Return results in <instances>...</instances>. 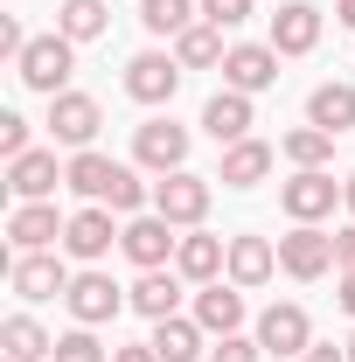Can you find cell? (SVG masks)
Segmentation results:
<instances>
[{
    "instance_id": "1",
    "label": "cell",
    "mask_w": 355,
    "mask_h": 362,
    "mask_svg": "<svg viewBox=\"0 0 355 362\" xmlns=\"http://www.w3.org/2000/svg\"><path fill=\"white\" fill-rule=\"evenodd\" d=\"M63 188H77L84 202H105V209H139V202H146V181H139L126 160L98 153V146L70 153V168H63Z\"/></svg>"
},
{
    "instance_id": "2",
    "label": "cell",
    "mask_w": 355,
    "mask_h": 362,
    "mask_svg": "<svg viewBox=\"0 0 355 362\" xmlns=\"http://www.w3.org/2000/svg\"><path fill=\"white\" fill-rule=\"evenodd\" d=\"M14 70H21L28 90L63 98V90H70V70H77V42H70V35H35V42L14 56Z\"/></svg>"
},
{
    "instance_id": "3",
    "label": "cell",
    "mask_w": 355,
    "mask_h": 362,
    "mask_svg": "<svg viewBox=\"0 0 355 362\" xmlns=\"http://www.w3.org/2000/svg\"><path fill=\"white\" fill-rule=\"evenodd\" d=\"M153 216H168L175 230H195L202 216H209V181L188 175V168L161 175V181H153Z\"/></svg>"
},
{
    "instance_id": "4",
    "label": "cell",
    "mask_w": 355,
    "mask_h": 362,
    "mask_svg": "<svg viewBox=\"0 0 355 362\" xmlns=\"http://www.w3.org/2000/svg\"><path fill=\"white\" fill-rule=\"evenodd\" d=\"M279 202H286V216H293V223H320V216H334L342 181L327 175V168H300V175L279 188Z\"/></svg>"
},
{
    "instance_id": "5",
    "label": "cell",
    "mask_w": 355,
    "mask_h": 362,
    "mask_svg": "<svg viewBox=\"0 0 355 362\" xmlns=\"http://www.w3.org/2000/svg\"><path fill=\"white\" fill-rule=\"evenodd\" d=\"M258 349L265 356H307L313 349V320H307V307H293V300H279V307H265L258 314Z\"/></svg>"
},
{
    "instance_id": "6",
    "label": "cell",
    "mask_w": 355,
    "mask_h": 362,
    "mask_svg": "<svg viewBox=\"0 0 355 362\" xmlns=\"http://www.w3.org/2000/svg\"><path fill=\"white\" fill-rule=\"evenodd\" d=\"M70 314H77V327H105V320H119V307H133V293H119L105 272H77L70 279Z\"/></svg>"
},
{
    "instance_id": "7",
    "label": "cell",
    "mask_w": 355,
    "mask_h": 362,
    "mask_svg": "<svg viewBox=\"0 0 355 362\" xmlns=\"http://www.w3.org/2000/svg\"><path fill=\"white\" fill-rule=\"evenodd\" d=\"M7 286L21 300H56V293H70V272H63L56 251H14L7 258Z\"/></svg>"
},
{
    "instance_id": "8",
    "label": "cell",
    "mask_w": 355,
    "mask_h": 362,
    "mask_svg": "<svg viewBox=\"0 0 355 362\" xmlns=\"http://www.w3.org/2000/svg\"><path fill=\"white\" fill-rule=\"evenodd\" d=\"M133 160H139V168H153V175L188 168V126H175V119H146V126L133 133Z\"/></svg>"
},
{
    "instance_id": "9",
    "label": "cell",
    "mask_w": 355,
    "mask_h": 362,
    "mask_svg": "<svg viewBox=\"0 0 355 362\" xmlns=\"http://www.w3.org/2000/svg\"><path fill=\"white\" fill-rule=\"evenodd\" d=\"M119 251H126L139 272H161V265H175L181 237H175V223H168V216H133V223H126V237H119Z\"/></svg>"
},
{
    "instance_id": "10",
    "label": "cell",
    "mask_w": 355,
    "mask_h": 362,
    "mask_svg": "<svg viewBox=\"0 0 355 362\" xmlns=\"http://www.w3.org/2000/svg\"><path fill=\"white\" fill-rule=\"evenodd\" d=\"M119 237H126V230H112V209H105V202H84V209L63 223V251H70V258H84V265H98Z\"/></svg>"
},
{
    "instance_id": "11",
    "label": "cell",
    "mask_w": 355,
    "mask_h": 362,
    "mask_svg": "<svg viewBox=\"0 0 355 362\" xmlns=\"http://www.w3.org/2000/svg\"><path fill=\"white\" fill-rule=\"evenodd\" d=\"M223 84L244 90V98L272 90V84H279V49H272V42H237L230 56H223Z\"/></svg>"
},
{
    "instance_id": "12",
    "label": "cell",
    "mask_w": 355,
    "mask_h": 362,
    "mask_svg": "<svg viewBox=\"0 0 355 362\" xmlns=\"http://www.w3.org/2000/svg\"><path fill=\"white\" fill-rule=\"evenodd\" d=\"M175 90H181V63H175V56L139 49L133 63H126V98H139V105H168Z\"/></svg>"
},
{
    "instance_id": "13",
    "label": "cell",
    "mask_w": 355,
    "mask_h": 362,
    "mask_svg": "<svg viewBox=\"0 0 355 362\" xmlns=\"http://www.w3.org/2000/svg\"><path fill=\"white\" fill-rule=\"evenodd\" d=\"M279 265L293 272V279H327L334 272V237L320 223H300L293 237H279Z\"/></svg>"
},
{
    "instance_id": "14",
    "label": "cell",
    "mask_w": 355,
    "mask_h": 362,
    "mask_svg": "<svg viewBox=\"0 0 355 362\" xmlns=\"http://www.w3.org/2000/svg\"><path fill=\"white\" fill-rule=\"evenodd\" d=\"M98 126H105L98 98H84V90H63V98H49V133L63 139V146H77V153H84L91 139H98Z\"/></svg>"
},
{
    "instance_id": "15",
    "label": "cell",
    "mask_w": 355,
    "mask_h": 362,
    "mask_svg": "<svg viewBox=\"0 0 355 362\" xmlns=\"http://www.w3.org/2000/svg\"><path fill=\"white\" fill-rule=\"evenodd\" d=\"M56 181H63V168H56L49 146H28L21 160H7V195H14V202H49Z\"/></svg>"
},
{
    "instance_id": "16",
    "label": "cell",
    "mask_w": 355,
    "mask_h": 362,
    "mask_svg": "<svg viewBox=\"0 0 355 362\" xmlns=\"http://www.w3.org/2000/svg\"><path fill=\"white\" fill-rule=\"evenodd\" d=\"M63 223L70 216H56V202H14L7 237H14V251H49V244H63Z\"/></svg>"
},
{
    "instance_id": "17",
    "label": "cell",
    "mask_w": 355,
    "mask_h": 362,
    "mask_svg": "<svg viewBox=\"0 0 355 362\" xmlns=\"http://www.w3.org/2000/svg\"><path fill=\"white\" fill-rule=\"evenodd\" d=\"M202 133L216 139V146H237V139H251V98L223 84L216 98L202 105Z\"/></svg>"
},
{
    "instance_id": "18",
    "label": "cell",
    "mask_w": 355,
    "mask_h": 362,
    "mask_svg": "<svg viewBox=\"0 0 355 362\" xmlns=\"http://www.w3.org/2000/svg\"><path fill=\"white\" fill-rule=\"evenodd\" d=\"M223 265H230V244H223V237H209V230H188V237H181V251H175V272H181V279L216 286Z\"/></svg>"
},
{
    "instance_id": "19",
    "label": "cell",
    "mask_w": 355,
    "mask_h": 362,
    "mask_svg": "<svg viewBox=\"0 0 355 362\" xmlns=\"http://www.w3.org/2000/svg\"><path fill=\"white\" fill-rule=\"evenodd\" d=\"M313 42H320V7L286 0V7L272 14V49H279V56H307Z\"/></svg>"
},
{
    "instance_id": "20",
    "label": "cell",
    "mask_w": 355,
    "mask_h": 362,
    "mask_svg": "<svg viewBox=\"0 0 355 362\" xmlns=\"http://www.w3.org/2000/svg\"><path fill=\"white\" fill-rule=\"evenodd\" d=\"M230 286H244V293H251V286H265L272 272H279V244H272V237H230Z\"/></svg>"
},
{
    "instance_id": "21",
    "label": "cell",
    "mask_w": 355,
    "mask_h": 362,
    "mask_svg": "<svg viewBox=\"0 0 355 362\" xmlns=\"http://www.w3.org/2000/svg\"><path fill=\"white\" fill-rule=\"evenodd\" d=\"M56 356V334H42V320L7 314L0 320V362H49Z\"/></svg>"
},
{
    "instance_id": "22",
    "label": "cell",
    "mask_w": 355,
    "mask_h": 362,
    "mask_svg": "<svg viewBox=\"0 0 355 362\" xmlns=\"http://www.w3.org/2000/svg\"><path fill=\"white\" fill-rule=\"evenodd\" d=\"M195 320H202V334H237L244 327V286H202L195 293Z\"/></svg>"
},
{
    "instance_id": "23",
    "label": "cell",
    "mask_w": 355,
    "mask_h": 362,
    "mask_svg": "<svg viewBox=\"0 0 355 362\" xmlns=\"http://www.w3.org/2000/svg\"><path fill=\"white\" fill-rule=\"evenodd\" d=\"M272 160H279V153H272L265 139H237V146H223V188H258V181L272 175Z\"/></svg>"
},
{
    "instance_id": "24",
    "label": "cell",
    "mask_w": 355,
    "mask_h": 362,
    "mask_svg": "<svg viewBox=\"0 0 355 362\" xmlns=\"http://www.w3.org/2000/svg\"><path fill=\"white\" fill-rule=\"evenodd\" d=\"M133 314H146V320H168V314H181V272H175V265L139 272V286H133Z\"/></svg>"
},
{
    "instance_id": "25",
    "label": "cell",
    "mask_w": 355,
    "mask_h": 362,
    "mask_svg": "<svg viewBox=\"0 0 355 362\" xmlns=\"http://www.w3.org/2000/svg\"><path fill=\"white\" fill-rule=\"evenodd\" d=\"M307 126H320V133L342 139V133L355 126V84H320V90L307 98Z\"/></svg>"
},
{
    "instance_id": "26",
    "label": "cell",
    "mask_w": 355,
    "mask_h": 362,
    "mask_svg": "<svg viewBox=\"0 0 355 362\" xmlns=\"http://www.w3.org/2000/svg\"><path fill=\"white\" fill-rule=\"evenodd\" d=\"M153 356H161V362H195V356H202V320H195V314H188V320H181V314L153 320Z\"/></svg>"
},
{
    "instance_id": "27",
    "label": "cell",
    "mask_w": 355,
    "mask_h": 362,
    "mask_svg": "<svg viewBox=\"0 0 355 362\" xmlns=\"http://www.w3.org/2000/svg\"><path fill=\"white\" fill-rule=\"evenodd\" d=\"M112 28V7L105 0H63L56 7V35H70V42H98Z\"/></svg>"
},
{
    "instance_id": "28",
    "label": "cell",
    "mask_w": 355,
    "mask_h": 362,
    "mask_svg": "<svg viewBox=\"0 0 355 362\" xmlns=\"http://www.w3.org/2000/svg\"><path fill=\"white\" fill-rule=\"evenodd\" d=\"M202 14V0H139V28L146 35H188Z\"/></svg>"
},
{
    "instance_id": "29",
    "label": "cell",
    "mask_w": 355,
    "mask_h": 362,
    "mask_svg": "<svg viewBox=\"0 0 355 362\" xmlns=\"http://www.w3.org/2000/svg\"><path fill=\"white\" fill-rule=\"evenodd\" d=\"M223 56H230V49H223V28H209V21H195L188 35H175V63L181 70H209Z\"/></svg>"
},
{
    "instance_id": "30",
    "label": "cell",
    "mask_w": 355,
    "mask_h": 362,
    "mask_svg": "<svg viewBox=\"0 0 355 362\" xmlns=\"http://www.w3.org/2000/svg\"><path fill=\"white\" fill-rule=\"evenodd\" d=\"M279 153H286L293 168H327V160H334V133H320V126H293V133L279 139Z\"/></svg>"
},
{
    "instance_id": "31",
    "label": "cell",
    "mask_w": 355,
    "mask_h": 362,
    "mask_svg": "<svg viewBox=\"0 0 355 362\" xmlns=\"http://www.w3.org/2000/svg\"><path fill=\"white\" fill-rule=\"evenodd\" d=\"M49 362H112V356L98 349L91 327H70V334H56V356H49Z\"/></svg>"
},
{
    "instance_id": "32",
    "label": "cell",
    "mask_w": 355,
    "mask_h": 362,
    "mask_svg": "<svg viewBox=\"0 0 355 362\" xmlns=\"http://www.w3.org/2000/svg\"><path fill=\"white\" fill-rule=\"evenodd\" d=\"M209 362H265V349H258L251 334H223L216 349H209Z\"/></svg>"
},
{
    "instance_id": "33",
    "label": "cell",
    "mask_w": 355,
    "mask_h": 362,
    "mask_svg": "<svg viewBox=\"0 0 355 362\" xmlns=\"http://www.w3.org/2000/svg\"><path fill=\"white\" fill-rule=\"evenodd\" d=\"M0 153H7V160L28 153V119H21V112H0Z\"/></svg>"
},
{
    "instance_id": "34",
    "label": "cell",
    "mask_w": 355,
    "mask_h": 362,
    "mask_svg": "<svg viewBox=\"0 0 355 362\" xmlns=\"http://www.w3.org/2000/svg\"><path fill=\"white\" fill-rule=\"evenodd\" d=\"M202 21L209 28H237V21H251V0H202Z\"/></svg>"
},
{
    "instance_id": "35",
    "label": "cell",
    "mask_w": 355,
    "mask_h": 362,
    "mask_svg": "<svg viewBox=\"0 0 355 362\" xmlns=\"http://www.w3.org/2000/svg\"><path fill=\"white\" fill-rule=\"evenodd\" d=\"M28 42H35V35H21V21H14V14H0V56H21Z\"/></svg>"
},
{
    "instance_id": "36",
    "label": "cell",
    "mask_w": 355,
    "mask_h": 362,
    "mask_svg": "<svg viewBox=\"0 0 355 362\" xmlns=\"http://www.w3.org/2000/svg\"><path fill=\"white\" fill-rule=\"evenodd\" d=\"M334 272H355V223L334 230Z\"/></svg>"
},
{
    "instance_id": "37",
    "label": "cell",
    "mask_w": 355,
    "mask_h": 362,
    "mask_svg": "<svg viewBox=\"0 0 355 362\" xmlns=\"http://www.w3.org/2000/svg\"><path fill=\"white\" fill-rule=\"evenodd\" d=\"M300 362H349V349H334V341H313Z\"/></svg>"
},
{
    "instance_id": "38",
    "label": "cell",
    "mask_w": 355,
    "mask_h": 362,
    "mask_svg": "<svg viewBox=\"0 0 355 362\" xmlns=\"http://www.w3.org/2000/svg\"><path fill=\"white\" fill-rule=\"evenodd\" d=\"M112 362H161V356H153V341H139V349H112Z\"/></svg>"
},
{
    "instance_id": "39",
    "label": "cell",
    "mask_w": 355,
    "mask_h": 362,
    "mask_svg": "<svg viewBox=\"0 0 355 362\" xmlns=\"http://www.w3.org/2000/svg\"><path fill=\"white\" fill-rule=\"evenodd\" d=\"M334 300H342V314H355V272H342V293Z\"/></svg>"
},
{
    "instance_id": "40",
    "label": "cell",
    "mask_w": 355,
    "mask_h": 362,
    "mask_svg": "<svg viewBox=\"0 0 355 362\" xmlns=\"http://www.w3.org/2000/svg\"><path fill=\"white\" fill-rule=\"evenodd\" d=\"M334 21H342V28H355V0H334Z\"/></svg>"
},
{
    "instance_id": "41",
    "label": "cell",
    "mask_w": 355,
    "mask_h": 362,
    "mask_svg": "<svg viewBox=\"0 0 355 362\" xmlns=\"http://www.w3.org/2000/svg\"><path fill=\"white\" fill-rule=\"evenodd\" d=\"M342 202H349V216H355V175H349V181H342Z\"/></svg>"
},
{
    "instance_id": "42",
    "label": "cell",
    "mask_w": 355,
    "mask_h": 362,
    "mask_svg": "<svg viewBox=\"0 0 355 362\" xmlns=\"http://www.w3.org/2000/svg\"><path fill=\"white\" fill-rule=\"evenodd\" d=\"M349 362H355V334H349Z\"/></svg>"
}]
</instances>
